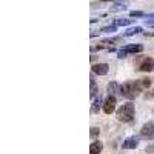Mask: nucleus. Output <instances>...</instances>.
<instances>
[{
	"mask_svg": "<svg viewBox=\"0 0 154 154\" xmlns=\"http://www.w3.org/2000/svg\"><path fill=\"white\" fill-rule=\"evenodd\" d=\"M139 146V139L137 137H128L126 140H123L122 148L123 149H136Z\"/></svg>",
	"mask_w": 154,
	"mask_h": 154,
	"instance_id": "5",
	"label": "nucleus"
},
{
	"mask_svg": "<svg viewBox=\"0 0 154 154\" xmlns=\"http://www.w3.org/2000/svg\"><path fill=\"white\" fill-rule=\"evenodd\" d=\"M108 93H109V96L116 97V94L120 93V86H119L117 83H116V82H111V83L108 85Z\"/></svg>",
	"mask_w": 154,
	"mask_h": 154,
	"instance_id": "10",
	"label": "nucleus"
},
{
	"mask_svg": "<svg viewBox=\"0 0 154 154\" xmlns=\"http://www.w3.org/2000/svg\"><path fill=\"white\" fill-rule=\"evenodd\" d=\"M116 29H117V26H116V25H111V26H105V28H102V32H114Z\"/></svg>",
	"mask_w": 154,
	"mask_h": 154,
	"instance_id": "16",
	"label": "nucleus"
},
{
	"mask_svg": "<svg viewBox=\"0 0 154 154\" xmlns=\"http://www.w3.org/2000/svg\"><path fill=\"white\" fill-rule=\"evenodd\" d=\"M126 9V5L125 3H112V6H111V11L114 12V11H125Z\"/></svg>",
	"mask_w": 154,
	"mask_h": 154,
	"instance_id": "13",
	"label": "nucleus"
},
{
	"mask_svg": "<svg viewBox=\"0 0 154 154\" xmlns=\"http://www.w3.org/2000/svg\"><path fill=\"white\" fill-rule=\"evenodd\" d=\"M152 96H154V91H152Z\"/></svg>",
	"mask_w": 154,
	"mask_h": 154,
	"instance_id": "24",
	"label": "nucleus"
},
{
	"mask_svg": "<svg viewBox=\"0 0 154 154\" xmlns=\"http://www.w3.org/2000/svg\"><path fill=\"white\" fill-rule=\"evenodd\" d=\"M99 108H100V97L94 99V103H93V108H91V112H99Z\"/></svg>",
	"mask_w": 154,
	"mask_h": 154,
	"instance_id": "15",
	"label": "nucleus"
},
{
	"mask_svg": "<svg viewBox=\"0 0 154 154\" xmlns=\"http://www.w3.org/2000/svg\"><path fill=\"white\" fill-rule=\"evenodd\" d=\"M123 51H125L126 54H136V53H142L143 46L142 45H126L123 48Z\"/></svg>",
	"mask_w": 154,
	"mask_h": 154,
	"instance_id": "8",
	"label": "nucleus"
},
{
	"mask_svg": "<svg viewBox=\"0 0 154 154\" xmlns=\"http://www.w3.org/2000/svg\"><path fill=\"white\" fill-rule=\"evenodd\" d=\"M130 23H131V19H119V20L114 22L116 26H128Z\"/></svg>",
	"mask_w": 154,
	"mask_h": 154,
	"instance_id": "12",
	"label": "nucleus"
},
{
	"mask_svg": "<svg viewBox=\"0 0 154 154\" xmlns=\"http://www.w3.org/2000/svg\"><path fill=\"white\" fill-rule=\"evenodd\" d=\"M99 128H96V126H93L91 128V137H96V136H99Z\"/></svg>",
	"mask_w": 154,
	"mask_h": 154,
	"instance_id": "19",
	"label": "nucleus"
},
{
	"mask_svg": "<svg viewBox=\"0 0 154 154\" xmlns=\"http://www.w3.org/2000/svg\"><path fill=\"white\" fill-rule=\"evenodd\" d=\"M139 32H142V28H140V26H133V28H128L123 32V35L130 37V35H134V34H139Z\"/></svg>",
	"mask_w": 154,
	"mask_h": 154,
	"instance_id": "11",
	"label": "nucleus"
},
{
	"mask_svg": "<svg viewBox=\"0 0 154 154\" xmlns=\"http://www.w3.org/2000/svg\"><path fill=\"white\" fill-rule=\"evenodd\" d=\"M130 16H131V17H146L143 12H140V11H131Z\"/></svg>",
	"mask_w": 154,
	"mask_h": 154,
	"instance_id": "17",
	"label": "nucleus"
},
{
	"mask_svg": "<svg viewBox=\"0 0 154 154\" xmlns=\"http://www.w3.org/2000/svg\"><path fill=\"white\" fill-rule=\"evenodd\" d=\"M148 19H154V12H152V14H148V16H146V20H148Z\"/></svg>",
	"mask_w": 154,
	"mask_h": 154,
	"instance_id": "23",
	"label": "nucleus"
},
{
	"mask_svg": "<svg viewBox=\"0 0 154 154\" xmlns=\"http://www.w3.org/2000/svg\"><path fill=\"white\" fill-rule=\"evenodd\" d=\"M146 25L148 26H154V20H146Z\"/></svg>",
	"mask_w": 154,
	"mask_h": 154,
	"instance_id": "22",
	"label": "nucleus"
},
{
	"mask_svg": "<svg viewBox=\"0 0 154 154\" xmlns=\"http://www.w3.org/2000/svg\"><path fill=\"white\" fill-rule=\"evenodd\" d=\"M91 97L96 99L97 97V86H96V80L91 77Z\"/></svg>",
	"mask_w": 154,
	"mask_h": 154,
	"instance_id": "14",
	"label": "nucleus"
},
{
	"mask_svg": "<svg viewBox=\"0 0 154 154\" xmlns=\"http://www.w3.org/2000/svg\"><path fill=\"white\" fill-rule=\"evenodd\" d=\"M140 71L143 72H149V71H154V59H145L139 66Z\"/></svg>",
	"mask_w": 154,
	"mask_h": 154,
	"instance_id": "7",
	"label": "nucleus"
},
{
	"mask_svg": "<svg viewBox=\"0 0 154 154\" xmlns=\"http://www.w3.org/2000/svg\"><path fill=\"white\" fill-rule=\"evenodd\" d=\"M142 89H143V86H142V82L140 80H130V82H125L120 86V94L126 99L133 100L142 93Z\"/></svg>",
	"mask_w": 154,
	"mask_h": 154,
	"instance_id": "1",
	"label": "nucleus"
},
{
	"mask_svg": "<svg viewBox=\"0 0 154 154\" xmlns=\"http://www.w3.org/2000/svg\"><path fill=\"white\" fill-rule=\"evenodd\" d=\"M140 82H142V86H143V88H148V86L151 85V80H149V79H142Z\"/></svg>",
	"mask_w": 154,
	"mask_h": 154,
	"instance_id": "18",
	"label": "nucleus"
},
{
	"mask_svg": "<svg viewBox=\"0 0 154 154\" xmlns=\"http://www.w3.org/2000/svg\"><path fill=\"white\" fill-rule=\"evenodd\" d=\"M140 136L148 140H152L154 139V122H146L142 126V130H140Z\"/></svg>",
	"mask_w": 154,
	"mask_h": 154,
	"instance_id": "3",
	"label": "nucleus"
},
{
	"mask_svg": "<svg viewBox=\"0 0 154 154\" xmlns=\"http://www.w3.org/2000/svg\"><path fill=\"white\" fill-rule=\"evenodd\" d=\"M102 149H103L102 142H93L91 146H89V154H100Z\"/></svg>",
	"mask_w": 154,
	"mask_h": 154,
	"instance_id": "9",
	"label": "nucleus"
},
{
	"mask_svg": "<svg viewBox=\"0 0 154 154\" xmlns=\"http://www.w3.org/2000/svg\"><path fill=\"white\" fill-rule=\"evenodd\" d=\"M117 54H119V57H120V59H123V57H126V53H125V51H123V49H120V51H117Z\"/></svg>",
	"mask_w": 154,
	"mask_h": 154,
	"instance_id": "20",
	"label": "nucleus"
},
{
	"mask_svg": "<svg viewBox=\"0 0 154 154\" xmlns=\"http://www.w3.org/2000/svg\"><path fill=\"white\" fill-rule=\"evenodd\" d=\"M116 105H117V100H116V97L108 96V97L105 99V102H103V111H105L106 114H111V112L116 111Z\"/></svg>",
	"mask_w": 154,
	"mask_h": 154,
	"instance_id": "4",
	"label": "nucleus"
},
{
	"mask_svg": "<svg viewBox=\"0 0 154 154\" xmlns=\"http://www.w3.org/2000/svg\"><path fill=\"white\" fill-rule=\"evenodd\" d=\"M93 71L97 75H106L108 71H109V66H108V63H96L93 66Z\"/></svg>",
	"mask_w": 154,
	"mask_h": 154,
	"instance_id": "6",
	"label": "nucleus"
},
{
	"mask_svg": "<svg viewBox=\"0 0 154 154\" xmlns=\"http://www.w3.org/2000/svg\"><path fill=\"white\" fill-rule=\"evenodd\" d=\"M146 152H154V145H148L146 146Z\"/></svg>",
	"mask_w": 154,
	"mask_h": 154,
	"instance_id": "21",
	"label": "nucleus"
},
{
	"mask_svg": "<svg viewBox=\"0 0 154 154\" xmlns=\"http://www.w3.org/2000/svg\"><path fill=\"white\" fill-rule=\"evenodd\" d=\"M117 119L120 122H131L134 119V105L131 103V102H126V103H123L119 109H117Z\"/></svg>",
	"mask_w": 154,
	"mask_h": 154,
	"instance_id": "2",
	"label": "nucleus"
}]
</instances>
